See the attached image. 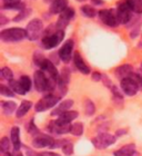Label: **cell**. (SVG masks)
Instances as JSON below:
<instances>
[{"label": "cell", "instance_id": "7bdbcfd3", "mask_svg": "<svg viewBox=\"0 0 142 156\" xmlns=\"http://www.w3.org/2000/svg\"><path fill=\"white\" fill-rule=\"evenodd\" d=\"M128 130L127 129H119L116 132V137H119V136H122L123 134H126Z\"/></svg>", "mask_w": 142, "mask_h": 156}, {"label": "cell", "instance_id": "f35d334b", "mask_svg": "<svg viewBox=\"0 0 142 156\" xmlns=\"http://www.w3.org/2000/svg\"><path fill=\"white\" fill-rule=\"evenodd\" d=\"M102 80H103L104 86H106V87L111 88V87L113 86L112 83H111V80H110V78H109V77H106V76H102Z\"/></svg>", "mask_w": 142, "mask_h": 156}, {"label": "cell", "instance_id": "8992f818", "mask_svg": "<svg viewBox=\"0 0 142 156\" xmlns=\"http://www.w3.org/2000/svg\"><path fill=\"white\" fill-rule=\"evenodd\" d=\"M47 129L52 135H62L66 133H70L71 123H66V122L60 120L58 118V119L50 122Z\"/></svg>", "mask_w": 142, "mask_h": 156}, {"label": "cell", "instance_id": "3957f363", "mask_svg": "<svg viewBox=\"0 0 142 156\" xmlns=\"http://www.w3.org/2000/svg\"><path fill=\"white\" fill-rule=\"evenodd\" d=\"M59 99H60V97L57 96L56 94H52V93L46 95V96H43V97L36 104V107H35L36 112L40 113V112L48 111L50 108L55 107L56 105L58 104Z\"/></svg>", "mask_w": 142, "mask_h": 156}, {"label": "cell", "instance_id": "1f68e13d", "mask_svg": "<svg viewBox=\"0 0 142 156\" xmlns=\"http://www.w3.org/2000/svg\"><path fill=\"white\" fill-rule=\"evenodd\" d=\"M59 80L68 85L69 80H70V70H69V68L65 67V68L62 69L61 74L59 75Z\"/></svg>", "mask_w": 142, "mask_h": 156}, {"label": "cell", "instance_id": "5b68a950", "mask_svg": "<svg viewBox=\"0 0 142 156\" xmlns=\"http://www.w3.org/2000/svg\"><path fill=\"white\" fill-rule=\"evenodd\" d=\"M99 17H100L101 21L106 23V26L114 28V27H118L120 25V20L119 17H118L117 9L101 10V11H99Z\"/></svg>", "mask_w": 142, "mask_h": 156}, {"label": "cell", "instance_id": "83f0119b", "mask_svg": "<svg viewBox=\"0 0 142 156\" xmlns=\"http://www.w3.org/2000/svg\"><path fill=\"white\" fill-rule=\"evenodd\" d=\"M70 133L74 136H81L83 133V125L82 123H74L71 125Z\"/></svg>", "mask_w": 142, "mask_h": 156}, {"label": "cell", "instance_id": "d590c367", "mask_svg": "<svg viewBox=\"0 0 142 156\" xmlns=\"http://www.w3.org/2000/svg\"><path fill=\"white\" fill-rule=\"evenodd\" d=\"M1 76H2L5 79H7V80L9 81V80L12 79L13 74H12V72H11V69H10L9 67H5V68H2V70H1Z\"/></svg>", "mask_w": 142, "mask_h": 156}, {"label": "cell", "instance_id": "d4e9b609", "mask_svg": "<svg viewBox=\"0 0 142 156\" xmlns=\"http://www.w3.org/2000/svg\"><path fill=\"white\" fill-rule=\"evenodd\" d=\"M1 105H2V111L3 113L6 115H10V114H12L13 112L16 111V108H17V104L15 103V101H2L1 103Z\"/></svg>", "mask_w": 142, "mask_h": 156}, {"label": "cell", "instance_id": "74e56055", "mask_svg": "<svg viewBox=\"0 0 142 156\" xmlns=\"http://www.w3.org/2000/svg\"><path fill=\"white\" fill-rule=\"evenodd\" d=\"M29 12H30V11H28V12H27L25 9L20 10V13H19V15H17L13 20H15V21H20V20H22L26 16H28V13H29Z\"/></svg>", "mask_w": 142, "mask_h": 156}, {"label": "cell", "instance_id": "7a4b0ae2", "mask_svg": "<svg viewBox=\"0 0 142 156\" xmlns=\"http://www.w3.org/2000/svg\"><path fill=\"white\" fill-rule=\"evenodd\" d=\"M65 37L63 30L58 29L57 31L52 34H45V36L42 38V47L45 49H52L56 46H58L62 41V39Z\"/></svg>", "mask_w": 142, "mask_h": 156}, {"label": "cell", "instance_id": "7c38bea8", "mask_svg": "<svg viewBox=\"0 0 142 156\" xmlns=\"http://www.w3.org/2000/svg\"><path fill=\"white\" fill-rule=\"evenodd\" d=\"M117 12H118L120 23H128L131 20V12H132V10L130 9V7L127 5L126 1L120 3L118 9H117Z\"/></svg>", "mask_w": 142, "mask_h": 156}, {"label": "cell", "instance_id": "bcb514c9", "mask_svg": "<svg viewBox=\"0 0 142 156\" xmlns=\"http://www.w3.org/2000/svg\"><path fill=\"white\" fill-rule=\"evenodd\" d=\"M2 156H12V154L10 152H7V153H2Z\"/></svg>", "mask_w": 142, "mask_h": 156}, {"label": "cell", "instance_id": "e575fe53", "mask_svg": "<svg viewBox=\"0 0 142 156\" xmlns=\"http://www.w3.org/2000/svg\"><path fill=\"white\" fill-rule=\"evenodd\" d=\"M0 94L3 96H8V97H13L15 93L12 91V89L9 86H5V85H0Z\"/></svg>", "mask_w": 142, "mask_h": 156}, {"label": "cell", "instance_id": "2e32d148", "mask_svg": "<svg viewBox=\"0 0 142 156\" xmlns=\"http://www.w3.org/2000/svg\"><path fill=\"white\" fill-rule=\"evenodd\" d=\"M10 140L12 142V146L15 152H19L20 147H21V140H20V129L19 127H12L11 132H10Z\"/></svg>", "mask_w": 142, "mask_h": 156}, {"label": "cell", "instance_id": "f6af8a7d", "mask_svg": "<svg viewBox=\"0 0 142 156\" xmlns=\"http://www.w3.org/2000/svg\"><path fill=\"white\" fill-rule=\"evenodd\" d=\"M92 1V3L93 5H98V6H100V5H102L103 3V1L102 0H91Z\"/></svg>", "mask_w": 142, "mask_h": 156}, {"label": "cell", "instance_id": "f907efd6", "mask_svg": "<svg viewBox=\"0 0 142 156\" xmlns=\"http://www.w3.org/2000/svg\"><path fill=\"white\" fill-rule=\"evenodd\" d=\"M77 1H86V0H77Z\"/></svg>", "mask_w": 142, "mask_h": 156}, {"label": "cell", "instance_id": "681fc988", "mask_svg": "<svg viewBox=\"0 0 142 156\" xmlns=\"http://www.w3.org/2000/svg\"><path fill=\"white\" fill-rule=\"evenodd\" d=\"M140 70H141V73H142V64L140 65Z\"/></svg>", "mask_w": 142, "mask_h": 156}, {"label": "cell", "instance_id": "7dc6e473", "mask_svg": "<svg viewBox=\"0 0 142 156\" xmlns=\"http://www.w3.org/2000/svg\"><path fill=\"white\" fill-rule=\"evenodd\" d=\"M132 156H141V155H140V154H139V153H138V152H136V153L133 154V155H132Z\"/></svg>", "mask_w": 142, "mask_h": 156}, {"label": "cell", "instance_id": "9c48e42d", "mask_svg": "<svg viewBox=\"0 0 142 156\" xmlns=\"http://www.w3.org/2000/svg\"><path fill=\"white\" fill-rule=\"evenodd\" d=\"M140 89L139 85L131 77H127L121 79V90L128 96H134Z\"/></svg>", "mask_w": 142, "mask_h": 156}, {"label": "cell", "instance_id": "277c9868", "mask_svg": "<svg viewBox=\"0 0 142 156\" xmlns=\"http://www.w3.org/2000/svg\"><path fill=\"white\" fill-rule=\"evenodd\" d=\"M27 31V38L29 40H38L41 37L43 33V25L40 19H32L26 28Z\"/></svg>", "mask_w": 142, "mask_h": 156}, {"label": "cell", "instance_id": "8fae6325", "mask_svg": "<svg viewBox=\"0 0 142 156\" xmlns=\"http://www.w3.org/2000/svg\"><path fill=\"white\" fill-rule=\"evenodd\" d=\"M74 16V10L73 8H70V7H67L61 13H60V17H59L58 21L56 23V27L57 29L63 30L66 27L68 26L70 20L73 18Z\"/></svg>", "mask_w": 142, "mask_h": 156}, {"label": "cell", "instance_id": "4dcf8cb0", "mask_svg": "<svg viewBox=\"0 0 142 156\" xmlns=\"http://www.w3.org/2000/svg\"><path fill=\"white\" fill-rule=\"evenodd\" d=\"M62 148V152L65 154L66 156H71L73 154V145L71 144L70 140H66V143L63 144V146L61 147Z\"/></svg>", "mask_w": 142, "mask_h": 156}, {"label": "cell", "instance_id": "6da1fadb", "mask_svg": "<svg viewBox=\"0 0 142 156\" xmlns=\"http://www.w3.org/2000/svg\"><path fill=\"white\" fill-rule=\"evenodd\" d=\"M27 37V31L21 28H10V29H5L0 33V38L1 40L6 42H15L20 41Z\"/></svg>", "mask_w": 142, "mask_h": 156}, {"label": "cell", "instance_id": "ab89813d", "mask_svg": "<svg viewBox=\"0 0 142 156\" xmlns=\"http://www.w3.org/2000/svg\"><path fill=\"white\" fill-rule=\"evenodd\" d=\"M102 79V75L99 72H94L92 74V80L93 81H100Z\"/></svg>", "mask_w": 142, "mask_h": 156}, {"label": "cell", "instance_id": "5bb4252c", "mask_svg": "<svg viewBox=\"0 0 142 156\" xmlns=\"http://www.w3.org/2000/svg\"><path fill=\"white\" fill-rule=\"evenodd\" d=\"M73 62H74V66L77 67V69L79 70L80 73H82L83 75H88V74H90V67L84 62L83 58L81 57V55L79 54L78 51H76L73 54Z\"/></svg>", "mask_w": 142, "mask_h": 156}, {"label": "cell", "instance_id": "e0dca14e", "mask_svg": "<svg viewBox=\"0 0 142 156\" xmlns=\"http://www.w3.org/2000/svg\"><path fill=\"white\" fill-rule=\"evenodd\" d=\"M72 105H73V101H72V99H66V101H63L62 103L59 104L58 107H56L55 109L52 111L51 116H60L62 113L70 111V108L72 107Z\"/></svg>", "mask_w": 142, "mask_h": 156}, {"label": "cell", "instance_id": "d6986e66", "mask_svg": "<svg viewBox=\"0 0 142 156\" xmlns=\"http://www.w3.org/2000/svg\"><path fill=\"white\" fill-rule=\"evenodd\" d=\"M136 152H137L136 145L133 143H131V144H127V145L122 146L118 151H116V152L113 153V155L114 156H132Z\"/></svg>", "mask_w": 142, "mask_h": 156}, {"label": "cell", "instance_id": "ee69618b", "mask_svg": "<svg viewBox=\"0 0 142 156\" xmlns=\"http://www.w3.org/2000/svg\"><path fill=\"white\" fill-rule=\"evenodd\" d=\"M43 156H60L59 154L53 153V152H45V153H41Z\"/></svg>", "mask_w": 142, "mask_h": 156}, {"label": "cell", "instance_id": "8d00e7d4", "mask_svg": "<svg viewBox=\"0 0 142 156\" xmlns=\"http://www.w3.org/2000/svg\"><path fill=\"white\" fill-rule=\"evenodd\" d=\"M111 91H112L113 97H114V98H117V99H120V101H122V99H123L122 93L119 90V88L117 87V86H114V85H113L112 87H111Z\"/></svg>", "mask_w": 142, "mask_h": 156}, {"label": "cell", "instance_id": "ac0fdd59", "mask_svg": "<svg viewBox=\"0 0 142 156\" xmlns=\"http://www.w3.org/2000/svg\"><path fill=\"white\" fill-rule=\"evenodd\" d=\"M133 73V67L131 65H122L119 66L118 68H116L114 74L119 79H123V78L130 77Z\"/></svg>", "mask_w": 142, "mask_h": 156}, {"label": "cell", "instance_id": "52a82bcc", "mask_svg": "<svg viewBox=\"0 0 142 156\" xmlns=\"http://www.w3.org/2000/svg\"><path fill=\"white\" fill-rule=\"evenodd\" d=\"M33 83H35L36 90L39 93L49 91V78L43 70H37L33 75Z\"/></svg>", "mask_w": 142, "mask_h": 156}, {"label": "cell", "instance_id": "ffe728a7", "mask_svg": "<svg viewBox=\"0 0 142 156\" xmlns=\"http://www.w3.org/2000/svg\"><path fill=\"white\" fill-rule=\"evenodd\" d=\"M68 6V0H53L50 5V12L61 13Z\"/></svg>", "mask_w": 142, "mask_h": 156}, {"label": "cell", "instance_id": "f546056e", "mask_svg": "<svg viewBox=\"0 0 142 156\" xmlns=\"http://www.w3.org/2000/svg\"><path fill=\"white\" fill-rule=\"evenodd\" d=\"M19 81H20V84H21V86L23 87V89H25L27 93L31 89V79H30L29 76H26V75L21 76Z\"/></svg>", "mask_w": 142, "mask_h": 156}, {"label": "cell", "instance_id": "603a6c76", "mask_svg": "<svg viewBox=\"0 0 142 156\" xmlns=\"http://www.w3.org/2000/svg\"><path fill=\"white\" fill-rule=\"evenodd\" d=\"M130 9L136 13H142V0H126Z\"/></svg>", "mask_w": 142, "mask_h": 156}, {"label": "cell", "instance_id": "44dd1931", "mask_svg": "<svg viewBox=\"0 0 142 156\" xmlns=\"http://www.w3.org/2000/svg\"><path fill=\"white\" fill-rule=\"evenodd\" d=\"M32 107V103L29 101H23L21 104H20V106L18 107V109H17V117H22L25 116V115L28 113V112L30 111V108Z\"/></svg>", "mask_w": 142, "mask_h": 156}, {"label": "cell", "instance_id": "d6a6232c", "mask_svg": "<svg viewBox=\"0 0 142 156\" xmlns=\"http://www.w3.org/2000/svg\"><path fill=\"white\" fill-rule=\"evenodd\" d=\"M45 60H46L45 56L42 55L40 51H35V52H33V62H35L36 66L41 67L42 62H45Z\"/></svg>", "mask_w": 142, "mask_h": 156}, {"label": "cell", "instance_id": "9a60e30c", "mask_svg": "<svg viewBox=\"0 0 142 156\" xmlns=\"http://www.w3.org/2000/svg\"><path fill=\"white\" fill-rule=\"evenodd\" d=\"M41 70L46 73V75L48 76V77H51V78H56V79H58L59 78V73L56 68V66L53 65V62L51 60H49V59H46L45 62H42L41 65Z\"/></svg>", "mask_w": 142, "mask_h": 156}, {"label": "cell", "instance_id": "4fadbf2b", "mask_svg": "<svg viewBox=\"0 0 142 156\" xmlns=\"http://www.w3.org/2000/svg\"><path fill=\"white\" fill-rule=\"evenodd\" d=\"M55 142V140L49 135L40 134L38 136H36L32 140V145L35 148H45V147H50L51 144Z\"/></svg>", "mask_w": 142, "mask_h": 156}, {"label": "cell", "instance_id": "7402d4cb", "mask_svg": "<svg viewBox=\"0 0 142 156\" xmlns=\"http://www.w3.org/2000/svg\"><path fill=\"white\" fill-rule=\"evenodd\" d=\"M9 87L12 89V91L15 93V94H18V95H25L27 93L25 89H23V87L21 86V84H20L19 80H13V79H11V80H9Z\"/></svg>", "mask_w": 142, "mask_h": 156}, {"label": "cell", "instance_id": "cb8c5ba5", "mask_svg": "<svg viewBox=\"0 0 142 156\" xmlns=\"http://www.w3.org/2000/svg\"><path fill=\"white\" fill-rule=\"evenodd\" d=\"M78 117V112L76 111H68L62 113L60 116H58V118L60 120H63L66 123H71L72 120H74Z\"/></svg>", "mask_w": 142, "mask_h": 156}, {"label": "cell", "instance_id": "484cf974", "mask_svg": "<svg viewBox=\"0 0 142 156\" xmlns=\"http://www.w3.org/2000/svg\"><path fill=\"white\" fill-rule=\"evenodd\" d=\"M83 108H84V113H86L87 116H92L96 113V106L92 103V101L88 99V98L83 103Z\"/></svg>", "mask_w": 142, "mask_h": 156}, {"label": "cell", "instance_id": "c3c4849f", "mask_svg": "<svg viewBox=\"0 0 142 156\" xmlns=\"http://www.w3.org/2000/svg\"><path fill=\"white\" fill-rule=\"evenodd\" d=\"M17 156H22V154L19 153V152H18V154H17Z\"/></svg>", "mask_w": 142, "mask_h": 156}, {"label": "cell", "instance_id": "f1b7e54d", "mask_svg": "<svg viewBox=\"0 0 142 156\" xmlns=\"http://www.w3.org/2000/svg\"><path fill=\"white\" fill-rule=\"evenodd\" d=\"M81 11L83 12L84 16L89 17V18H92V17L97 16V10L94 9L93 7L89 6V5H84V6L81 7Z\"/></svg>", "mask_w": 142, "mask_h": 156}, {"label": "cell", "instance_id": "b9f144b4", "mask_svg": "<svg viewBox=\"0 0 142 156\" xmlns=\"http://www.w3.org/2000/svg\"><path fill=\"white\" fill-rule=\"evenodd\" d=\"M7 23H8V19H7L3 15H0V25H1V26H3V25H6Z\"/></svg>", "mask_w": 142, "mask_h": 156}, {"label": "cell", "instance_id": "30bf717a", "mask_svg": "<svg viewBox=\"0 0 142 156\" xmlns=\"http://www.w3.org/2000/svg\"><path fill=\"white\" fill-rule=\"evenodd\" d=\"M73 40H67V41L62 45V47L60 48L59 50L58 55H59V58L61 59L63 62H69L71 60V58H73Z\"/></svg>", "mask_w": 142, "mask_h": 156}, {"label": "cell", "instance_id": "836d02e7", "mask_svg": "<svg viewBox=\"0 0 142 156\" xmlns=\"http://www.w3.org/2000/svg\"><path fill=\"white\" fill-rule=\"evenodd\" d=\"M27 130H28V133L30 134V135H32L33 137L38 136V135H40V130L36 127V125L33 124V119L30 122L29 124H28V126H27Z\"/></svg>", "mask_w": 142, "mask_h": 156}, {"label": "cell", "instance_id": "60d3db41", "mask_svg": "<svg viewBox=\"0 0 142 156\" xmlns=\"http://www.w3.org/2000/svg\"><path fill=\"white\" fill-rule=\"evenodd\" d=\"M21 0H3V3H5V7L6 6H11V5H17V3H20Z\"/></svg>", "mask_w": 142, "mask_h": 156}, {"label": "cell", "instance_id": "ba28073f", "mask_svg": "<svg viewBox=\"0 0 142 156\" xmlns=\"http://www.w3.org/2000/svg\"><path fill=\"white\" fill-rule=\"evenodd\" d=\"M116 136H113L111 134L108 133H101L98 136L92 138V144L94 145V147H97L99 150H103L106 147L111 146L114 142H116Z\"/></svg>", "mask_w": 142, "mask_h": 156}, {"label": "cell", "instance_id": "4316f807", "mask_svg": "<svg viewBox=\"0 0 142 156\" xmlns=\"http://www.w3.org/2000/svg\"><path fill=\"white\" fill-rule=\"evenodd\" d=\"M11 144H12L11 140H9L8 137H2V140L0 142V151H1V154L10 152V150H11Z\"/></svg>", "mask_w": 142, "mask_h": 156}]
</instances>
